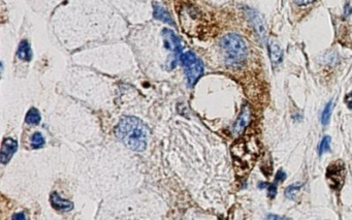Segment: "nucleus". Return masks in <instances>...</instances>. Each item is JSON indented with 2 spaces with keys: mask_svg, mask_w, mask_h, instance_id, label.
Segmentation results:
<instances>
[{
  "mask_svg": "<svg viewBox=\"0 0 352 220\" xmlns=\"http://www.w3.org/2000/svg\"><path fill=\"white\" fill-rule=\"evenodd\" d=\"M332 102H328L324 110V112H322V124L326 125L330 121V115H332Z\"/></svg>",
  "mask_w": 352,
  "mask_h": 220,
  "instance_id": "15",
  "label": "nucleus"
},
{
  "mask_svg": "<svg viewBox=\"0 0 352 220\" xmlns=\"http://www.w3.org/2000/svg\"><path fill=\"white\" fill-rule=\"evenodd\" d=\"M18 149L17 140H14L12 138H6L4 140L2 145V154H0V162L2 164H6L10 160L12 155Z\"/></svg>",
  "mask_w": 352,
  "mask_h": 220,
  "instance_id": "6",
  "label": "nucleus"
},
{
  "mask_svg": "<svg viewBox=\"0 0 352 220\" xmlns=\"http://www.w3.org/2000/svg\"><path fill=\"white\" fill-rule=\"evenodd\" d=\"M344 164L341 162H337L332 164L326 170V178L330 182V185L334 190H340L343 185L344 181Z\"/></svg>",
  "mask_w": 352,
  "mask_h": 220,
  "instance_id": "5",
  "label": "nucleus"
},
{
  "mask_svg": "<svg viewBox=\"0 0 352 220\" xmlns=\"http://www.w3.org/2000/svg\"><path fill=\"white\" fill-rule=\"evenodd\" d=\"M153 16L157 20H160L170 25H174L170 12L162 4H159L157 2L153 4Z\"/></svg>",
  "mask_w": 352,
  "mask_h": 220,
  "instance_id": "11",
  "label": "nucleus"
},
{
  "mask_svg": "<svg viewBox=\"0 0 352 220\" xmlns=\"http://www.w3.org/2000/svg\"><path fill=\"white\" fill-rule=\"evenodd\" d=\"M268 219H284L283 217H279V216H272V215L268 216Z\"/></svg>",
  "mask_w": 352,
  "mask_h": 220,
  "instance_id": "23",
  "label": "nucleus"
},
{
  "mask_svg": "<svg viewBox=\"0 0 352 220\" xmlns=\"http://www.w3.org/2000/svg\"><path fill=\"white\" fill-rule=\"evenodd\" d=\"M247 17L252 23L254 29L256 30V32L260 36V38L264 42L266 40V29L264 26V23L260 17V14L252 10H247Z\"/></svg>",
  "mask_w": 352,
  "mask_h": 220,
  "instance_id": "8",
  "label": "nucleus"
},
{
  "mask_svg": "<svg viewBox=\"0 0 352 220\" xmlns=\"http://www.w3.org/2000/svg\"><path fill=\"white\" fill-rule=\"evenodd\" d=\"M12 219H26V216L23 213H19V214H14L12 216Z\"/></svg>",
  "mask_w": 352,
  "mask_h": 220,
  "instance_id": "22",
  "label": "nucleus"
},
{
  "mask_svg": "<svg viewBox=\"0 0 352 220\" xmlns=\"http://www.w3.org/2000/svg\"><path fill=\"white\" fill-rule=\"evenodd\" d=\"M162 36L164 40L166 48L170 52V60H168V66L170 68H174L177 66L179 59H181L182 54V44L178 36L174 34V32L170 29H164Z\"/></svg>",
  "mask_w": 352,
  "mask_h": 220,
  "instance_id": "4",
  "label": "nucleus"
},
{
  "mask_svg": "<svg viewBox=\"0 0 352 220\" xmlns=\"http://www.w3.org/2000/svg\"><path fill=\"white\" fill-rule=\"evenodd\" d=\"M286 179V174H285V172H283L282 170H278L277 172V175L275 177V182L278 183V182H281V181H284Z\"/></svg>",
  "mask_w": 352,
  "mask_h": 220,
  "instance_id": "19",
  "label": "nucleus"
},
{
  "mask_svg": "<svg viewBox=\"0 0 352 220\" xmlns=\"http://www.w3.org/2000/svg\"><path fill=\"white\" fill-rule=\"evenodd\" d=\"M268 53L273 66H279L283 59V52L281 46L275 40H270L268 42Z\"/></svg>",
  "mask_w": 352,
  "mask_h": 220,
  "instance_id": "10",
  "label": "nucleus"
},
{
  "mask_svg": "<svg viewBox=\"0 0 352 220\" xmlns=\"http://www.w3.org/2000/svg\"><path fill=\"white\" fill-rule=\"evenodd\" d=\"M181 62L186 74L188 87H194L202 76L204 64L202 60L194 53L186 52L181 56Z\"/></svg>",
  "mask_w": 352,
  "mask_h": 220,
  "instance_id": "3",
  "label": "nucleus"
},
{
  "mask_svg": "<svg viewBox=\"0 0 352 220\" xmlns=\"http://www.w3.org/2000/svg\"><path fill=\"white\" fill-rule=\"evenodd\" d=\"M17 56L19 57V59L27 62L32 59V51L30 48V44L27 40H22L20 42L17 51Z\"/></svg>",
  "mask_w": 352,
  "mask_h": 220,
  "instance_id": "12",
  "label": "nucleus"
},
{
  "mask_svg": "<svg viewBox=\"0 0 352 220\" xmlns=\"http://www.w3.org/2000/svg\"><path fill=\"white\" fill-rule=\"evenodd\" d=\"M315 0H294V2L296 4L300 6H308L312 2H314Z\"/></svg>",
  "mask_w": 352,
  "mask_h": 220,
  "instance_id": "20",
  "label": "nucleus"
},
{
  "mask_svg": "<svg viewBox=\"0 0 352 220\" xmlns=\"http://www.w3.org/2000/svg\"><path fill=\"white\" fill-rule=\"evenodd\" d=\"M40 114L38 112V110L36 108H31L26 114L25 117V122L29 125H36L40 122Z\"/></svg>",
  "mask_w": 352,
  "mask_h": 220,
  "instance_id": "13",
  "label": "nucleus"
},
{
  "mask_svg": "<svg viewBox=\"0 0 352 220\" xmlns=\"http://www.w3.org/2000/svg\"><path fill=\"white\" fill-rule=\"evenodd\" d=\"M346 104L349 108H352V92L349 93L348 96H346Z\"/></svg>",
  "mask_w": 352,
  "mask_h": 220,
  "instance_id": "21",
  "label": "nucleus"
},
{
  "mask_svg": "<svg viewBox=\"0 0 352 220\" xmlns=\"http://www.w3.org/2000/svg\"><path fill=\"white\" fill-rule=\"evenodd\" d=\"M251 120V108L248 104L243 106L241 113H240L236 122L234 123V134L236 136H240L244 132L245 128H247V125L249 124Z\"/></svg>",
  "mask_w": 352,
  "mask_h": 220,
  "instance_id": "7",
  "label": "nucleus"
},
{
  "mask_svg": "<svg viewBox=\"0 0 352 220\" xmlns=\"http://www.w3.org/2000/svg\"><path fill=\"white\" fill-rule=\"evenodd\" d=\"M220 46L228 66H241L248 55L245 40L236 34H228L220 40Z\"/></svg>",
  "mask_w": 352,
  "mask_h": 220,
  "instance_id": "2",
  "label": "nucleus"
},
{
  "mask_svg": "<svg viewBox=\"0 0 352 220\" xmlns=\"http://www.w3.org/2000/svg\"><path fill=\"white\" fill-rule=\"evenodd\" d=\"M50 202H51L52 207L58 211L68 212V211L72 210V208H74V204L70 200L62 198L60 196V194H58L57 192H53L51 194Z\"/></svg>",
  "mask_w": 352,
  "mask_h": 220,
  "instance_id": "9",
  "label": "nucleus"
},
{
  "mask_svg": "<svg viewBox=\"0 0 352 220\" xmlns=\"http://www.w3.org/2000/svg\"><path fill=\"white\" fill-rule=\"evenodd\" d=\"M268 194L270 198H274L277 194V183H273V184H270L268 186Z\"/></svg>",
  "mask_w": 352,
  "mask_h": 220,
  "instance_id": "18",
  "label": "nucleus"
},
{
  "mask_svg": "<svg viewBox=\"0 0 352 220\" xmlns=\"http://www.w3.org/2000/svg\"><path fill=\"white\" fill-rule=\"evenodd\" d=\"M44 145V138L40 132L34 134L31 138V147L34 149H40Z\"/></svg>",
  "mask_w": 352,
  "mask_h": 220,
  "instance_id": "14",
  "label": "nucleus"
},
{
  "mask_svg": "<svg viewBox=\"0 0 352 220\" xmlns=\"http://www.w3.org/2000/svg\"><path fill=\"white\" fill-rule=\"evenodd\" d=\"M266 186V183H260V184H258V187H260V188H262H262H264Z\"/></svg>",
  "mask_w": 352,
  "mask_h": 220,
  "instance_id": "24",
  "label": "nucleus"
},
{
  "mask_svg": "<svg viewBox=\"0 0 352 220\" xmlns=\"http://www.w3.org/2000/svg\"><path fill=\"white\" fill-rule=\"evenodd\" d=\"M300 187L302 185H290V187H287L285 192L286 196L290 198H294L296 196V194L300 190Z\"/></svg>",
  "mask_w": 352,
  "mask_h": 220,
  "instance_id": "17",
  "label": "nucleus"
},
{
  "mask_svg": "<svg viewBox=\"0 0 352 220\" xmlns=\"http://www.w3.org/2000/svg\"><path fill=\"white\" fill-rule=\"evenodd\" d=\"M115 136L130 150L142 151L147 147L149 128L138 118L126 116L119 121Z\"/></svg>",
  "mask_w": 352,
  "mask_h": 220,
  "instance_id": "1",
  "label": "nucleus"
},
{
  "mask_svg": "<svg viewBox=\"0 0 352 220\" xmlns=\"http://www.w3.org/2000/svg\"><path fill=\"white\" fill-rule=\"evenodd\" d=\"M330 138L324 136L322 140V143H320V145H319V148H318L319 154L322 155L324 152L330 151Z\"/></svg>",
  "mask_w": 352,
  "mask_h": 220,
  "instance_id": "16",
  "label": "nucleus"
}]
</instances>
